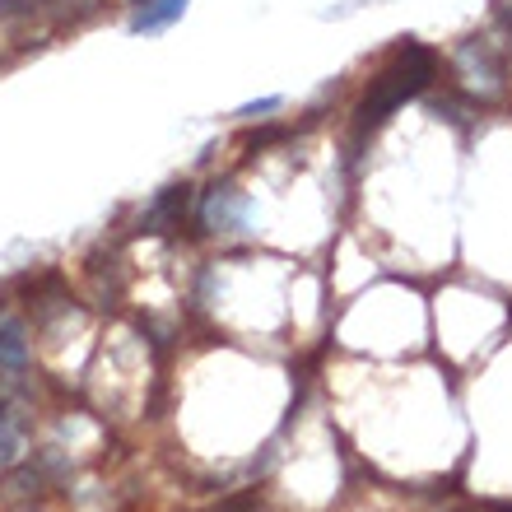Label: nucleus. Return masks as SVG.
Returning a JSON list of instances; mask_svg holds the SVG:
<instances>
[{
    "label": "nucleus",
    "mask_w": 512,
    "mask_h": 512,
    "mask_svg": "<svg viewBox=\"0 0 512 512\" xmlns=\"http://www.w3.org/2000/svg\"><path fill=\"white\" fill-rule=\"evenodd\" d=\"M433 75H438V56H433L429 47H419L415 38H405L401 47H396V56H391V66L368 84L364 103L354 108V126H359V135L378 131L391 112L424 94V89L433 84Z\"/></svg>",
    "instance_id": "f257e3e1"
},
{
    "label": "nucleus",
    "mask_w": 512,
    "mask_h": 512,
    "mask_svg": "<svg viewBox=\"0 0 512 512\" xmlns=\"http://www.w3.org/2000/svg\"><path fill=\"white\" fill-rule=\"evenodd\" d=\"M457 70L461 80H466V89H471L475 98H489L503 89V56L499 47L489 38H471L457 47Z\"/></svg>",
    "instance_id": "f03ea898"
},
{
    "label": "nucleus",
    "mask_w": 512,
    "mask_h": 512,
    "mask_svg": "<svg viewBox=\"0 0 512 512\" xmlns=\"http://www.w3.org/2000/svg\"><path fill=\"white\" fill-rule=\"evenodd\" d=\"M247 196L238 187H210L201 201V224L210 233H243L247 229Z\"/></svg>",
    "instance_id": "7ed1b4c3"
},
{
    "label": "nucleus",
    "mask_w": 512,
    "mask_h": 512,
    "mask_svg": "<svg viewBox=\"0 0 512 512\" xmlns=\"http://www.w3.org/2000/svg\"><path fill=\"white\" fill-rule=\"evenodd\" d=\"M187 205H191V187L182 182V187H168L159 191L154 201L145 205V215H140V233H168L182 224V215H187Z\"/></svg>",
    "instance_id": "20e7f679"
},
{
    "label": "nucleus",
    "mask_w": 512,
    "mask_h": 512,
    "mask_svg": "<svg viewBox=\"0 0 512 512\" xmlns=\"http://www.w3.org/2000/svg\"><path fill=\"white\" fill-rule=\"evenodd\" d=\"M28 373V326L19 317H0V378L24 382Z\"/></svg>",
    "instance_id": "39448f33"
},
{
    "label": "nucleus",
    "mask_w": 512,
    "mask_h": 512,
    "mask_svg": "<svg viewBox=\"0 0 512 512\" xmlns=\"http://www.w3.org/2000/svg\"><path fill=\"white\" fill-rule=\"evenodd\" d=\"M182 14H187V0H140L135 14H131V33L154 38V33H163V28H173Z\"/></svg>",
    "instance_id": "423d86ee"
},
{
    "label": "nucleus",
    "mask_w": 512,
    "mask_h": 512,
    "mask_svg": "<svg viewBox=\"0 0 512 512\" xmlns=\"http://www.w3.org/2000/svg\"><path fill=\"white\" fill-rule=\"evenodd\" d=\"M5 494H10V499H24V503L42 499V494H47V471H42V466H19V471H14L10 466Z\"/></svg>",
    "instance_id": "0eeeda50"
},
{
    "label": "nucleus",
    "mask_w": 512,
    "mask_h": 512,
    "mask_svg": "<svg viewBox=\"0 0 512 512\" xmlns=\"http://www.w3.org/2000/svg\"><path fill=\"white\" fill-rule=\"evenodd\" d=\"M19 466V424L10 419V410H0V471Z\"/></svg>",
    "instance_id": "6e6552de"
},
{
    "label": "nucleus",
    "mask_w": 512,
    "mask_h": 512,
    "mask_svg": "<svg viewBox=\"0 0 512 512\" xmlns=\"http://www.w3.org/2000/svg\"><path fill=\"white\" fill-rule=\"evenodd\" d=\"M284 108V98H256V103H243V108L233 112V117H243V122H261V117H270V112H280Z\"/></svg>",
    "instance_id": "1a4fd4ad"
},
{
    "label": "nucleus",
    "mask_w": 512,
    "mask_h": 512,
    "mask_svg": "<svg viewBox=\"0 0 512 512\" xmlns=\"http://www.w3.org/2000/svg\"><path fill=\"white\" fill-rule=\"evenodd\" d=\"M494 24H499L503 33L512 38V5H499V10H494Z\"/></svg>",
    "instance_id": "9d476101"
},
{
    "label": "nucleus",
    "mask_w": 512,
    "mask_h": 512,
    "mask_svg": "<svg viewBox=\"0 0 512 512\" xmlns=\"http://www.w3.org/2000/svg\"><path fill=\"white\" fill-rule=\"evenodd\" d=\"M131 5H140V0H131Z\"/></svg>",
    "instance_id": "9b49d317"
},
{
    "label": "nucleus",
    "mask_w": 512,
    "mask_h": 512,
    "mask_svg": "<svg viewBox=\"0 0 512 512\" xmlns=\"http://www.w3.org/2000/svg\"><path fill=\"white\" fill-rule=\"evenodd\" d=\"M24 512H33V508H24Z\"/></svg>",
    "instance_id": "f8f14e48"
}]
</instances>
